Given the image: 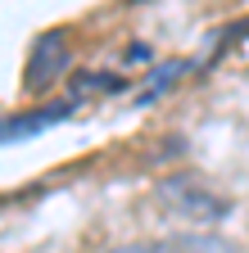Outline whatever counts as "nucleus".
I'll return each mask as SVG.
<instances>
[{
	"label": "nucleus",
	"mask_w": 249,
	"mask_h": 253,
	"mask_svg": "<svg viewBox=\"0 0 249 253\" xmlns=\"http://www.w3.org/2000/svg\"><path fill=\"white\" fill-rule=\"evenodd\" d=\"M154 195H159L168 217H186V221H222L231 212V199L217 195V190L204 176H195V172H177V176L159 181Z\"/></svg>",
	"instance_id": "obj_1"
},
{
	"label": "nucleus",
	"mask_w": 249,
	"mask_h": 253,
	"mask_svg": "<svg viewBox=\"0 0 249 253\" xmlns=\"http://www.w3.org/2000/svg\"><path fill=\"white\" fill-rule=\"evenodd\" d=\"M122 86V77H113V73H86V77H77V90H118Z\"/></svg>",
	"instance_id": "obj_5"
},
{
	"label": "nucleus",
	"mask_w": 249,
	"mask_h": 253,
	"mask_svg": "<svg viewBox=\"0 0 249 253\" xmlns=\"http://www.w3.org/2000/svg\"><path fill=\"white\" fill-rule=\"evenodd\" d=\"M149 253H240V249L213 231H186V235H168V240H149Z\"/></svg>",
	"instance_id": "obj_4"
},
{
	"label": "nucleus",
	"mask_w": 249,
	"mask_h": 253,
	"mask_svg": "<svg viewBox=\"0 0 249 253\" xmlns=\"http://www.w3.org/2000/svg\"><path fill=\"white\" fill-rule=\"evenodd\" d=\"M68 68V37L64 32H46V37L32 45V54H27V90H41L50 86L59 73Z\"/></svg>",
	"instance_id": "obj_2"
},
{
	"label": "nucleus",
	"mask_w": 249,
	"mask_h": 253,
	"mask_svg": "<svg viewBox=\"0 0 249 253\" xmlns=\"http://www.w3.org/2000/svg\"><path fill=\"white\" fill-rule=\"evenodd\" d=\"M73 113V100L64 104H50V109H27V113H9L0 118V145H14V140H32L41 131H50V126H59Z\"/></svg>",
	"instance_id": "obj_3"
}]
</instances>
